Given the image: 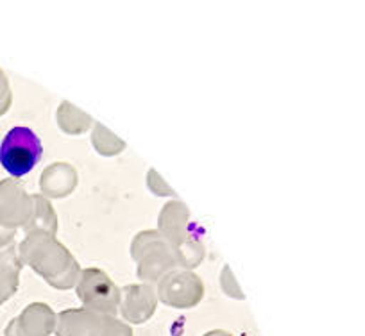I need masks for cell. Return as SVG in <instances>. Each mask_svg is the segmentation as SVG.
Instances as JSON below:
<instances>
[{
  "mask_svg": "<svg viewBox=\"0 0 365 336\" xmlns=\"http://www.w3.org/2000/svg\"><path fill=\"white\" fill-rule=\"evenodd\" d=\"M19 258L56 290H70L79 279L81 268L72 252L47 233H27L19 247Z\"/></svg>",
  "mask_w": 365,
  "mask_h": 336,
  "instance_id": "6da1fadb",
  "label": "cell"
},
{
  "mask_svg": "<svg viewBox=\"0 0 365 336\" xmlns=\"http://www.w3.org/2000/svg\"><path fill=\"white\" fill-rule=\"evenodd\" d=\"M161 236L168 241L175 254L178 265L194 268L201 263L205 248L199 241V233L190 222V211L179 201L168 202L160 213Z\"/></svg>",
  "mask_w": 365,
  "mask_h": 336,
  "instance_id": "7a4b0ae2",
  "label": "cell"
},
{
  "mask_svg": "<svg viewBox=\"0 0 365 336\" xmlns=\"http://www.w3.org/2000/svg\"><path fill=\"white\" fill-rule=\"evenodd\" d=\"M43 156V145L36 132L26 125L9 129L0 143V164L11 179H20L33 172Z\"/></svg>",
  "mask_w": 365,
  "mask_h": 336,
  "instance_id": "3957f363",
  "label": "cell"
},
{
  "mask_svg": "<svg viewBox=\"0 0 365 336\" xmlns=\"http://www.w3.org/2000/svg\"><path fill=\"white\" fill-rule=\"evenodd\" d=\"M131 256L138 263V278L154 283L178 265L168 241L158 231H142L133 240Z\"/></svg>",
  "mask_w": 365,
  "mask_h": 336,
  "instance_id": "277c9868",
  "label": "cell"
},
{
  "mask_svg": "<svg viewBox=\"0 0 365 336\" xmlns=\"http://www.w3.org/2000/svg\"><path fill=\"white\" fill-rule=\"evenodd\" d=\"M56 318V336H133V329L122 320L86 308L66 310Z\"/></svg>",
  "mask_w": 365,
  "mask_h": 336,
  "instance_id": "5b68a950",
  "label": "cell"
},
{
  "mask_svg": "<svg viewBox=\"0 0 365 336\" xmlns=\"http://www.w3.org/2000/svg\"><path fill=\"white\" fill-rule=\"evenodd\" d=\"M76 292L84 308L93 313L115 317L120 304V290L117 288L110 275L99 268L81 271L76 283Z\"/></svg>",
  "mask_w": 365,
  "mask_h": 336,
  "instance_id": "8992f818",
  "label": "cell"
},
{
  "mask_svg": "<svg viewBox=\"0 0 365 336\" xmlns=\"http://www.w3.org/2000/svg\"><path fill=\"white\" fill-rule=\"evenodd\" d=\"M158 297L165 306L187 310L201 303L205 297V285L194 272L172 268L158 279Z\"/></svg>",
  "mask_w": 365,
  "mask_h": 336,
  "instance_id": "52a82bcc",
  "label": "cell"
},
{
  "mask_svg": "<svg viewBox=\"0 0 365 336\" xmlns=\"http://www.w3.org/2000/svg\"><path fill=\"white\" fill-rule=\"evenodd\" d=\"M34 211V197L16 179L0 181V224L8 229L26 227Z\"/></svg>",
  "mask_w": 365,
  "mask_h": 336,
  "instance_id": "ba28073f",
  "label": "cell"
},
{
  "mask_svg": "<svg viewBox=\"0 0 365 336\" xmlns=\"http://www.w3.org/2000/svg\"><path fill=\"white\" fill-rule=\"evenodd\" d=\"M56 320V313L47 304L34 303L9 322L4 336H51Z\"/></svg>",
  "mask_w": 365,
  "mask_h": 336,
  "instance_id": "9c48e42d",
  "label": "cell"
},
{
  "mask_svg": "<svg viewBox=\"0 0 365 336\" xmlns=\"http://www.w3.org/2000/svg\"><path fill=\"white\" fill-rule=\"evenodd\" d=\"M156 293L149 285H129L120 290V313L131 324H143L156 311Z\"/></svg>",
  "mask_w": 365,
  "mask_h": 336,
  "instance_id": "30bf717a",
  "label": "cell"
},
{
  "mask_svg": "<svg viewBox=\"0 0 365 336\" xmlns=\"http://www.w3.org/2000/svg\"><path fill=\"white\" fill-rule=\"evenodd\" d=\"M77 187V172L66 163H56L45 168L40 179V188L43 195L54 199L66 197Z\"/></svg>",
  "mask_w": 365,
  "mask_h": 336,
  "instance_id": "8fae6325",
  "label": "cell"
},
{
  "mask_svg": "<svg viewBox=\"0 0 365 336\" xmlns=\"http://www.w3.org/2000/svg\"><path fill=\"white\" fill-rule=\"evenodd\" d=\"M20 268H22V261L19 258L16 245L11 243L0 248V308L19 290Z\"/></svg>",
  "mask_w": 365,
  "mask_h": 336,
  "instance_id": "7c38bea8",
  "label": "cell"
},
{
  "mask_svg": "<svg viewBox=\"0 0 365 336\" xmlns=\"http://www.w3.org/2000/svg\"><path fill=\"white\" fill-rule=\"evenodd\" d=\"M34 197V211L27 226L24 227L26 233H47L51 236H56L58 233V216H56L54 209H52L51 202L41 195H33Z\"/></svg>",
  "mask_w": 365,
  "mask_h": 336,
  "instance_id": "4fadbf2b",
  "label": "cell"
},
{
  "mask_svg": "<svg viewBox=\"0 0 365 336\" xmlns=\"http://www.w3.org/2000/svg\"><path fill=\"white\" fill-rule=\"evenodd\" d=\"M93 145H96L97 152L104 154V156H113V154H118L124 150L125 143L120 142L110 129L97 124L96 132H93Z\"/></svg>",
  "mask_w": 365,
  "mask_h": 336,
  "instance_id": "5bb4252c",
  "label": "cell"
},
{
  "mask_svg": "<svg viewBox=\"0 0 365 336\" xmlns=\"http://www.w3.org/2000/svg\"><path fill=\"white\" fill-rule=\"evenodd\" d=\"M11 88H9V80L6 77V73L0 68V117L4 113H8L9 106H11Z\"/></svg>",
  "mask_w": 365,
  "mask_h": 336,
  "instance_id": "9a60e30c",
  "label": "cell"
},
{
  "mask_svg": "<svg viewBox=\"0 0 365 336\" xmlns=\"http://www.w3.org/2000/svg\"><path fill=\"white\" fill-rule=\"evenodd\" d=\"M13 238H15V231L8 229V227H4L2 224H0V248L11 245Z\"/></svg>",
  "mask_w": 365,
  "mask_h": 336,
  "instance_id": "2e32d148",
  "label": "cell"
},
{
  "mask_svg": "<svg viewBox=\"0 0 365 336\" xmlns=\"http://www.w3.org/2000/svg\"><path fill=\"white\" fill-rule=\"evenodd\" d=\"M205 336H233V335H230L227 331H210V332H206Z\"/></svg>",
  "mask_w": 365,
  "mask_h": 336,
  "instance_id": "e0dca14e",
  "label": "cell"
}]
</instances>
